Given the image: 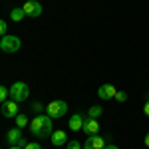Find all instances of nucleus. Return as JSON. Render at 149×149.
Listing matches in <instances>:
<instances>
[{
	"label": "nucleus",
	"mask_w": 149,
	"mask_h": 149,
	"mask_svg": "<svg viewBox=\"0 0 149 149\" xmlns=\"http://www.w3.org/2000/svg\"><path fill=\"white\" fill-rule=\"evenodd\" d=\"M30 133L38 139H44V137H52V133H54V123H52V117L50 115H44V113H38L30 121Z\"/></svg>",
	"instance_id": "obj_1"
},
{
	"label": "nucleus",
	"mask_w": 149,
	"mask_h": 149,
	"mask_svg": "<svg viewBox=\"0 0 149 149\" xmlns=\"http://www.w3.org/2000/svg\"><path fill=\"white\" fill-rule=\"evenodd\" d=\"M20 46H22V42L18 36H2V40H0V50L4 54H14L20 50Z\"/></svg>",
	"instance_id": "obj_2"
},
{
	"label": "nucleus",
	"mask_w": 149,
	"mask_h": 149,
	"mask_svg": "<svg viewBox=\"0 0 149 149\" xmlns=\"http://www.w3.org/2000/svg\"><path fill=\"white\" fill-rule=\"evenodd\" d=\"M66 111H68V103H66V102H60V100L50 102L46 105V115H50L52 119H60L62 115H66Z\"/></svg>",
	"instance_id": "obj_3"
},
{
	"label": "nucleus",
	"mask_w": 149,
	"mask_h": 149,
	"mask_svg": "<svg viewBox=\"0 0 149 149\" xmlns=\"http://www.w3.org/2000/svg\"><path fill=\"white\" fill-rule=\"evenodd\" d=\"M28 93H30V90H28V84H24V81H16V84H12L10 88V97L14 100V102H24V100H28Z\"/></svg>",
	"instance_id": "obj_4"
},
{
	"label": "nucleus",
	"mask_w": 149,
	"mask_h": 149,
	"mask_svg": "<svg viewBox=\"0 0 149 149\" xmlns=\"http://www.w3.org/2000/svg\"><path fill=\"white\" fill-rule=\"evenodd\" d=\"M6 141H8V145H18V147H26L28 145V141L24 139L20 127H12L10 131L6 133Z\"/></svg>",
	"instance_id": "obj_5"
},
{
	"label": "nucleus",
	"mask_w": 149,
	"mask_h": 149,
	"mask_svg": "<svg viewBox=\"0 0 149 149\" xmlns=\"http://www.w3.org/2000/svg\"><path fill=\"white\" fill-rule=\"evenodd\" d=\"M0 113L4 115V117H16V115L20 113V109H18V102L10 100V102L0 103Z\"/></svg>",
	"instance_id": "obj_6"
},
{
	"label": "nucleus",
	"mask_w": 149,
	"mask_h": 149,
	"mask_svg": "<svg viewBox=\"0 0 149 149\" xmlns=\"http://www.w3.org/2000/svg\"><path fill=\"white\" fill-rule=\"evenodd\" d=\"M105 137H102V135H88V139H86V143H84V149H105Z\"/></svg>",
	"instance_id": "obj_7"
},
{
	"label": "nucleus",
	"mask_w": 149,
	"mask_h": 149,
	"mask_svg": "<svg viewBox=\"0 0 149 149\" xmlns=\"http://www.w3.org/2000/svg\"><path fill=\"white\" fill-rule=\"evenodd\" d=\"M22 8H24V12H26V16H30V18H38V16L42 14V4H40L38 0H28Z\"/></svg>",
	"instance_id": "obj_8"
},
{
	"label": "nucleus",
	"mask_w": 149,
	"mask_h": 149,
	"mask_svg": "<svg viewBox=\"0 0 149 149\" xmlns=\"http://www.w3.org/2000/svg\"><path fill=\"white\" fill-rule=\"evenodd\" d=\"M115 93H117V90H115V86H111V84H103V86H100V90H97V95L102 100H111V97H115Z\"/></svg>",
	"instance_id": "obj_9"
},
{
	"label": "nucleus",
	"mask_w": 149,
	"mask_h": 149,
	"mask_svg": "<svg viewBox=\"0 0 149 149\" xmlns=\"http://www.w3.org/2000/svg\"><path fill=\"white\" fill-rule=\"evenodd\" d=\"M86 135H95L97 131H100V123H97V119H93V117H88L86 119V123H84V129H81Z\"/></svg>",
	"instance_id": "obj_10"
},
{
	"label": "nucleus",
	"mask_w": 149,
	"mask_h": 149,
	"mask_svg": "<svg viewBox=\"0 0 149 149\" xmlns=\"http://www.w3.org/2000/svg\"><path fill=\"white\" fill-rule=\"evenodd\" d=\"M84 123H86V119H84V115L81 113H76L70 117V129L72 131H80V129H84Z\"/></svg>",
	"instance_id": "obj_11"
},
{
	"label": "nucleus",
	"mask_w": 149,
	"mask_h": 149,
	"mask_svg": "<svg viewBox=\"0 0 149 149\" xmlns=\"http://www.w3.org/2000/svg\"><path fill=\"white\" fill-rule=\"evenodd\" d=\"M68 135H66V131H62V129H60V131H54V133H52V143H54V145H56V147H62V145H68Z\"/></svg>",
	"instance_id": "obj_12"
},
{
	"label": "nucleus",
	"mask_w": 149,
	"mask_h": 149,
	"mask_svg": "<svg viewBox=\"0 0 149 149\" xmlns=\"http://www.w3.org/2000/svg\"><path fill=\"white\" fill-rule=\"evenodd\" d=\"M24 16H26L24 8H12V12H10L12 22H22V20H24Z\"/></svg>",
	"instance_id": "obj_13"
},
{
	"label": "nucleus",
	"mask_w": 149,
	"mask_h": 149,
	"mask_svg": "<svg viewBox=\"0 0 149 149\" xmlns=\"http://www.w3.org/2000/svg\"><path fill=\"white\" fill-rule=\"evenodd\" d=\"M102 113H103V107H102V105H92V107L88 109V117H93V119H97Z\"/></svg>",
	"instance_id": "obj_14"
},
{
	"label": "nucleus",
	"mask_w": 149,
	"mask_h": 149,
	"mask_svg": "<svg viewBox=\"0 0 149 149\" xmlns=\"http://www.w3.org/2000/svg\"><path fill=\"white\" fill-rule=\"evenodd\" d=\"M14 121H16V127H20V129L26 127V125H30V123H28V117H26L24 113H18L16 117H14Z\"/></svg>",
	"instance_id": "obj_15"
},
{
	"label": "nucleus",
	"mask_w": 149,
	"mask_h": 149,
	"mask_svg": "<svg viewBox=\"0 0 149 149\" xmlns=\"http://www.w3.org/2000/svg\"><path fill=\"white\" fill-rule=\"evenodd\" d=\"M8 95H10V90H8L6 86H2V88H0V103L6 102V97H8Z\"/></svg>",
	"instance_id": "obj_16"
},
{
	"label": "nucleus",
	"mask_w": 149,
	"mask_h": 149,
	"mask_svg": "<svg viewBox=\"0 0 149 149\" xmlns=\"http://www.w3.org/2000/svg\"><path fill=\"white\" fill-rule=\"evenodd\" d=\"M115 100H117L119 103L127 102V93H125V92H117V93H115Z\"/></svg>",
	"instance_id": "obj_17"
},
{
	"label": "nucleus",
	"mask_w": 149,
	"mask_h": 149,
	"mask_svg": "<svg viewBox=\"0 0 149 149\" xmlns=\"http://www.w3.org/2000/svg\"><path fill=\"white\" fill-rule=\"evenodd\" d=\"M66 149H81V145L76 141V139H72V141H68V145H66Z\"/></svg>",
	"instance_id": "obj_18"
},
{
	"label": "nucleus",
	"mask_w": 149,
	"mask_h": 149,
	"mask_svg": "<svg viewBox=\"0 0 149 149\" xmlns=\"http://www.w3.org/2000/svg\"><path fill=\"white\" fill-rule=\"evenodd\" d=\"M6 30H8V24L2 20V22H0V34H2V36H6Z\"/></svg>",
	"instance_id": "obj_19"
},
{
	"label": "nucleus",
	"mask_w": 149,
	"mask_h": 149,
	"mask_svg": "<svg viewBox=\"0 0 149 149\" xmlns=\"http://www.w3.org/2000/svg\"><path fill=\"white\" fill-rule=\"evenodd\" d=\"M24 149H42V145H40V143H36V141H34V143H28V145H26Z\"/></svg>",
	"instance_id": "obj_20"
},
{
	"label": "nucleus",
	"mask_w": 149,
	"mask_h": 149,
	"mask_svg": "<svg viewBox=\"0 0 149 149\" xmlns=\"http://www.w3.org/2000/svg\"><path fill=\"white\" fill-rule=\"evenodd\" d=\"M143 113H145V115L149 117V97L145 100V105H143Z\"/></svg>",
	"instance_id": "obj_21"
},
{
	"label": "nucleus",
	"mask_w": 149,
	"mask_h": 149,
	"mask_svg": "<svg viewBox=\"0 0 149 149\" xmlns=\"http://www.w3.org/2000/svg\"><path fill=\"white\" fill-rule=\"evenodd\" d=\"M32 109H34L36 113H40V111H42V105H40V103H34V105H32Z\"/></svg>",
	"instance_id": "obj_22"
},
{
	"label": "nucleus",
	"mask_w": 149,
	"mask_h": 149,
	"mask_svg": "<svg viewBox=\"0 0 149 149\" xmlns=\"http://www.w3.org/2000/svg\"><path fill=\"white\" fill-rule=\"evenodd\" d=\"M105 149H119L117 145H105Z\"/></svg>",
	"instance_id": "obj_23"
},
{
	"label": "nucleus",
	"mask_w": 149,
	"mask_h": 149,
	"mask_svg": "<svg viewBox=\"0 0 149 149\" xmlns=\"http://www.w3.org/2000/svg\"><path fill=\"white\" fill-rule=\"evenodd\" d=\"M145 145H147V147H149V133H147V135H145Z\"/></svg>",
	"instance_id": "obj_24"
},
{
	"label": "nucleus",
	"mask_w": 149,
	"mask_h": 149,
	"mask_svg": "<svg viewBox=\"0 0 149 149\" xmlns=\"http://www.w3.org/2000/svg\"><path fill=\"white\" fill-rule=\"evenodd\" d=\"M10 149H24V147H18V145H10Z\"/></svg>",
	"instance_id": "obj_25"
},
{
	"label": "nucleus",
	"mask_w": 149,
	"mask_h": 149,
	"mask_svg": "<svg viewBox=\"0 0 149 149\" xmlns=\"http://www.w3.org/2000/svg\"><path fill=\"white\" fill-rule=\"evenodd\" d=\"M60 149H62V147H60Z\"/></svg>",
	"instance_id": "obj_26"
}]
</instances>
